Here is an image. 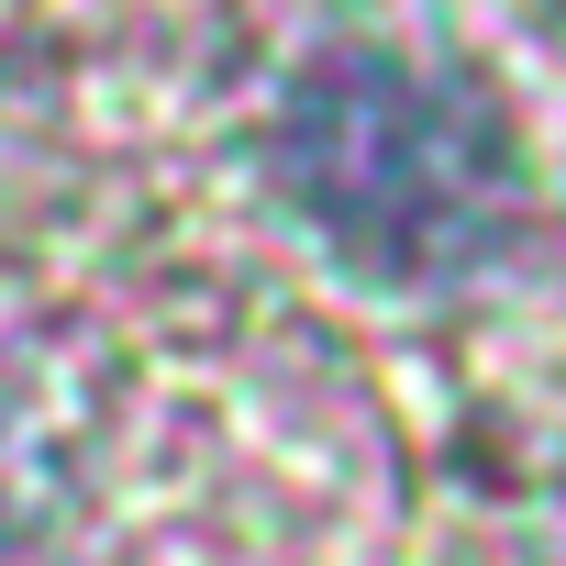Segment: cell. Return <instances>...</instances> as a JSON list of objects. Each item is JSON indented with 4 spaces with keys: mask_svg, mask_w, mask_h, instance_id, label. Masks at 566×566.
Listing matches in <instances>:
<instances>
[{
    "mask_svg": "<svg viewBox=\"0 0 566 566\" xmlns=\"http://www.w3.org/2000/svg\"><path fill=\"white\" fill-rule=\"evenodd\" d=\"M290 200L367 277H467L522 233V145L478 78H444L400 45H323L277 112Z\"/></svg>",
    "mask_w": 566,
    "mask_h": 566,
    "instance_id": "obj_1",
    "label": "cell"
}]
</instances>
